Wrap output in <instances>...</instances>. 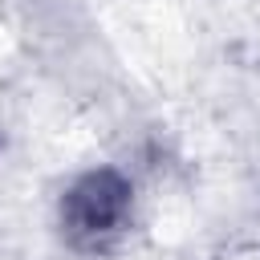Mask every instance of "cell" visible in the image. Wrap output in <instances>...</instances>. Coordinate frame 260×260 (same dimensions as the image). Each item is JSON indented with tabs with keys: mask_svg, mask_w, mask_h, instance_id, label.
Segmentation results:
<instances>
[{
	"mask_svg": "<svg viewBox=\"0 0 260 260\" xmlns=\"http://www.w3.org/2000/svg\"><path fill=\"white\" fill-rule=\"evenodd\" d=\"M126 215H130V183L118 171H89L61 199V223L77 248L110 244L122 232Z\"/></svg>",
	"mask_w": 260,
	"mask_h": 260,
	"instance_id": "6da1fadb",
	"label": "cell"
}]
</instances>
